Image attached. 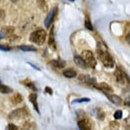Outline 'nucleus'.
Instances as JSON below:
<instances>
[{"instance_id":"nucleus-1","label":"nucleus","mask_w":130,"mask_h":130,"mask_svg":"<svg viewBox=\"0 0 130 130\" xmlns=\"http://www.w3.org/2000/svg\"><path fill=\"white\" fill-rule=\"evenodd\" d=\"M97 53H98V57L100 59L103 66L107 68H112L115 66V62L113 60L112 56L108 51L106 46L105 44H99L98 48L97 49Z\"/></svg>"},{"instance_id":"nucleus-2","label":"nucleus","mask_w":130,"mask_h":130,"mask_svg":"<svg viewBox=\"0 0 130 130\" xmlns=\"http://www.w3.org/2000/svg\"><path fill=\"white\" fill-rule=\"evenodd\" d=\"M46 38V32L44 29H38L31 34L29 36V40L32 43L42 46L44 44Z\"/></svg>"},{"instance_id":"nucleus-3","label":"nucleus","mask_w":130,"mask_h":130,"mask_svg":"<svg viewBox=\"0 0 130 130\" xmlns=\"http://www.w3.org/2000/svg\"><path fill=\"white\" fill-rule=\"evenodd\" d=\"M82 57L84 59V61H85L88 67H90L91 68H95L97 65V61H96L95 58L94 57L93 53H92L91 51L89 50H85L82 52Z\"/></svg>"},{"instance_id":"nucleus-4","label":"nucleus","mask_w":130,"mask_h":130,"mask_svg":"<svg viewBox=\"0 0 130 130\" xmlns=\"http://www.w3.org/2000/svg\"><path fill=\"white\" fill-rule=\"evenodd\" d=\"M29 116L28 110L25 108H20L12 111L8 115L10 120H19L27 117Z\"/></svg>"},{"instance_id":"nucleus-5","label":"nucleus","mask_w":130,"mask_h":130,"mask_svg":"<svg viewBox=\"0 0 130 130\" xmlns=\"http://www.w3.org/2000/svg\"><path fill=\"white\" fill-rule=\"evenodd\" d=\"M78 80L82 83L85 84L87 85L91 86L93 87H95V86L97 85L95 78H93V77H91L89 75H80V76L78 77Z\"/></svg>"},{"instance_id":"nucleus-6","label":"nucleus","mask_w":130,"mask_h":130,"mask_svg":"<svg viewBox=\"0 0 130 130\" xmlns=\"http://www.w3.org/2000/svg\"><path fill=\"white\" fill-rule=\"evenodd\" d=\"M57 8H54L47 14L46 17L44 20V25L47 29H48L50 27V26L51 25V24L54 21V19H55V17L56 16V13H57Z\"/></svg>"},{"instance_id":"nucleus-7","label":"nucleus","mask_w":130,"mask_h":130,"mask_svg":"<svg viewBox=\"0 0 130 130\" xmlns=\"http://www.w3.org/2000/svg\"><path fill=\"white\" fill-rule=\"evenodd\" d=\"M115 79L117 82L119 84H125V78H127V79H129V77L127 76H125V73L123 72V71L119 68L117 67L116 68V70L115 72Z\"/></svg>"},{"instance_id":"nucleus-8","label":"nucleus","mask_w":130,"mask_h":130,"mask_svg":"<svg viewBox=\"0 0 130 130\" xmlns=\"http://www.w3.org/2000/svg\"><path fill=\"white\" fill-rule=\"evenodd\" d=\"M104 94H105V95L106 96L111 102L113 103L114 104H115L116 106H121L123 104V100L119 96L114 95V94H111L110 93H104Z\"/></svg>"},{"instance_id":"nucleus-9","label":"nucleus","mask_w":130,"mask_h":130,"mask_svg":"<svg viewBox=\"0 0 130 130\" xmlns=\"http://www.w3.org/2000/svg\"><path fill=\"white\" fill-rule=\"evenodd\" d=\"M78 127L79 130H91L92 125L89 120L82 119L78 121Z\"/></svg>"},{"instance_id":"nucleus-10","label":"nucleus","mask_w":130,"mask_h":130,"mask_svg":"<svg viewBox=\"0 0 130 130\" xmlns=\"http://www.w3.org/2000/svg\"><path fill=\"white\" fill-rule=\"evenodd\" d=\"M55 27L54 26H52L51 29L50 30L49 34V38H48V44L52 49L55 51L56 50V44H55Z\"/></svg>"},{"instance_id":"nucleus-11","label":"nucleus","mask_w":130,"mask_h":130,"mask_svg":"<svg viewBox=\"0 0 130 130\" xmlns=\"http://www.w3.org/2000/svg\"><path fill=\"white\" fill-rule=\"evenodd\" d=\"M29 100L33 104V106L35 110L40 115V110H39L38 104V101H37L38 100V95L36 93H34L30 94L29 96Z\"/></svg>"},{"instance_id":"nucleus-12","label":"nucleus","mask_w":130,"mask_h":130,"mask_svg":"<svg viewBox=\"0 0 130 130\" xmlns=\"http://www.w3.org/2000/svg\"><path fill=\"white\" fill-rule=\"evenodd\" d=\"M95 88L98 89L100 91H102L103 93H112L114 91V90L112 88V87L109 85H108L107 83H104V82L100 83L99 85H97Z\"/></svg>"},{"instance_id":"nucleus-13","label":"nucleus","mask_w":130,"mask_h":130,"mask_svg":"<svg viewBox=\"0 0 130 130\" xmlns=\"http://www.w3.org/2000/svg\"><path fill=\"white\" fill-rule=\"evenodd\" d=\"M74 61L75 64L77 66L80 68L87 69L88 68V66L87 65L85 61L80 56H75L74 57Z\"/></svg>"},{"instance_id":"nucleus-14","label":"nucleus","mask_w":130,"mask_h":130,"mask_svg":"<svg viewBox=\"0 0 130 130\" xmlns=\"http://www.w3.org/2000/svg\"><path fill=\"white\" fill-rule=\"evenodd\" d=\"M50 64L52 65L53 66L57 68L61 69L63 68L66 65V61L61 59H53L51 61Z\"/></svg>"},{"instance_id":"nucleus-15","label":"nucleus","mask_w":130,"mask_h":130,"mask_svg":"<svg viewBox=\"0 0 130 130\" xmlns=\"http://www.w3.org/2000/svg\"><path fill=\"white\" fill-rule=\"evenodd\" d=\"M98 120H100V121H104L105 119V112L103 110L102 108H96L93 110V115Z\"/></svg>"},{"instance_id":"nucleus-16","label":"nucleus","mask_w":130,"mask_h":130,"mask_svg":"<svg viewBox=\"0 0 130 130\" xmlns=\"http://www.w3.org/2000/svg\"><path fill=\"white\" fill-rule=\"evenodd\" d=\"M63 74L65 77H66L68 78H73L76 76L77 73L72 68H68L65 70L63 72Z\"/></svg>"},{"instance_id":"nucleus-17","label":"nucleus","mask_w":130,"mask_h":130,"mask_svg":"<svg viewBox=\"0 0 130 130\" xmlns=\"http://www.w3.org/2000/svg\"><path fill=\"white\" fill-rule=\"evenodd\" d=\"M17 48L19 50L24 52H36L37 51V48L31 45H20L18 46Z\"/></svg>"},{"instance_id":"nucleus-18","label":"nucleus","mask_w":130,"mask_h":130,"mask_svg":"<svg viewBox=\"0 0 130 130\" xmlns=\"http://www.w3.org/2000/svg\"><path fill=\"white\" fill-rule=\"evenodd\" d=\"M11 100L12 102L14 104H18L21 103L23 100V97L19 93H16L14 94V95L11 98Z\"/></svg>"},{"instance_id":"nucleus-19","label":"nucleus","mask_w":130,"mask_h":130,"mask_svg":"<svg viewBox=\"0 0 130 130\" xmlns=\"http://www.w3.org/2000/svg\"><path fill=\"white\" fill-rule=\"evenodd\" d=\"M13 89L9 86L0 84V93L4 94H9L12 93Z\"/></svg>"},{"instance_id":"nucleus-20","label":"nucleus","mask_w":130,"mask_h":130,"mask_svg":"<svg viewBox=\"0 0 130 130\" xmlns=\"http://www.w3.org/2000/svg\"><path fill=\"white\" fill-rule=\"evenodd\" d=\"M22 83L23 84V85H25L26 87H29V89H31L32 91H38V89H37L36 85H34V83L32 81L27 79L23 81Z\"/></svg>"},{"instance_id":"nucleus-21","label":"nucleus","mask_w":130,"mask_h":130,"mask_svg":"<svg viewBox=\"0 0 130 130\" xmlns=\"http://www.w3.org/2000/svg\"><path fill=\"white\" fill-rule=\"evenodd\" d=\"M37 5L41 10L46 12L48 10V6L45 0H37Z\"/></svg>"},{"instance_id":"nucleus-22","label":"nucleus","mask_w":130,"mask_h":130,"mask_svg":"<svg viewBox=\"0 0 130 130\" xmlns=\"http://www.w3.org/2000/svg\"><path fill=\"white\" fill-rule=\"evenodd\" d=\"M109 127L110 130H119L120 128V123L117 121H112L110 122Z\"/></svg>"},{"instance_id":"nucleus-23","label":"nucleus","mask_w":130,"mask_h":130,"mask_svg":"<svg viewBox=\"0 0 130 130\" xmlns=\"http://www.w3.org/2000/svg\"><path fill=\"white\" fill-rule=\"evenodd\" d=\"M90 101H91V100L89 98H81L75 99V100L72 101L71 103H72V104H80V103L89 102Z\"/></svg>"},{"instance_id":"nucleus-24","label":"nucleus","mask_w":130,"mask_h":130,"mask_svg":"<svg viewBox=\"0 0 130 130\" xmlns=\"http://www.w3.org/2000/svg\"><path fill=\"white\" fill-rule=\"evenodd\" d=\"M85 27L86 29L90 30V31H93V26L92 25L91 22L90 21L89 18L87 17L85 21Z\"/></svg>"},{"instance_id":"nucleus-25","label":"nucleus","mask_w":130,"mask_h":130,"mask_svg":"<svg viewBox=\"0 0 130 130\" xmlns=\"http://www.w3.org/2000/svg\"><path fill=\"white\" fill-rule=\"evenodd\" d=\"M6 130H23L21 127H20L19 126L16 125L13 123H9L7 125Z\"/></svg>"},{"instance_id":"nucleus-26","label":"nucleus","mask_w":130,"mask_h":130,"mask_svg":"<svg viewBox=\"0 0 130 130\" xmlns=\"http://www.w3.org/2000/svg\"><path fill=\"white\" fill-rule=\"evenodd\" d=\"M114 118L116 120H119L122 119L123 117V111L121 110H118L115 112L114 115H113Z\"/></svg>"},{"instance_id":"nucleus-27","label":"nucleus","mask_w":130,"mask_h":130,"mask_svg":"<svg viewBox=\"0 0 130 130\" xmlns=\"http://www.w3.org/2000/svg\"><path fill=\"white\" fill-rule=\"evenodd\" d=\"M10 47L8 46H6V45L0 44V51H10Z\"/></svg>"},{"instance_id":"nucleus-28","label":"nucleus","mask_w":130,"mask_h":130,"mask_svg":"<svg viewBox=\"0 0 130 130\" xmlns=\"http://www.w3.org/2000/svg\"><path fill=\"white\" fill-rule=\"evenodd\" d=\"M45 93H46L49 94V95H52L53 94V89H52L51 88L49 87H45V90H44Z\"/></svg>"},{"instance_id":"nucleus-29","label":"nucleus","mask_w":130,"mask_h":130,"mask_svg":"<svg viewBox=\"0 0 130 130\" xmlns=\"http://www.w3.org/2000/svg\"><path fill=\"white\" fill-rule=\"evenodd\" d=\"M27 63L28 64H29L30 66H31L32 67V68H34L35 69V70H40V69L38 67H37L36 66V65H34V64H33V63H30V62H27Z\"/></svg>"},{"instance_id":"nucleus-30","label":"nucleus","mask_w":130,"mask_h":130,"mask_svg":"<svg viewBox=\"0 0 130 130\" xmlns=\"http://www.w3.org/2000/svg\"><path fill=\"white\" fill-rule=\"evenodd\" d=\"M125 104L128 106H129L130 105V102H129V97H128L127 98H126L125 102Z\"/></svg>"},{"instance_id":"nucleus-31","label":"nucleus","mask_w":130,"mask_h":130,"mask_svg":"<svg viewBox=\"0 0 130 130\" xmlns=\"http://www.w3.org/2000/svg\"><path fill=\"white\" fill-rule=\"evenodd\" d=\"M5 36H6V34H5L4 32L0 31V40L4 38Z\"/></svg>"},{"instance_id":"nucleus-32","label":"nucleus","mask_w":130,"mask_h":130,"mask_svg":"<svg viewBox=\"0 0 130 130\" xmlns=\"http://www.w3.org/2000/svg\"><path fill=\"white\" fill-rule=\"evenodd\" d=\"M126 41L127 42V43L129 44H130V34L129 33L127 34V36H126Z\"/></svg>"},{"instance_id":"nucleus-33","label":"nucleus","mask_w":130,"mask_h":130,"mask_svg":"<svg viewBox=\"0 0 130 130\" xmlns=\"http://www.w3.org/2000/svg\"><path fill=\"white\" fill-rule=\"evenodd\" d=\"M4 11L0 10V19H1V18L2 17H4Z\"/></svg>"},{"instance_id":"nucleus-34","label":"nucleus","mask_w":130,"mask_h":130,"mask_svg":"<svg viewBox=\"0 0 130 130\" xmlns=\"http://www.w3.org/2000/svg\"><path fill=\"white\" fill-rule=\"evenodd\" d=\"M10 1L11 2H12V3H17L19 0H10Z\"/></svg>"},{"instance_id":"nucleus-35","label":"nucleus","mask_w":130,"mask_h":130,"mask_svg":"<svg viewBox=\"0 0 130 130\" xmlns=\"http://www.w3.org/2000/svg\"><path fill=\"white\" fill-rule=\"evenodd\" d=\"M69 1H70V2H74L75 0H69Z\"/></svg>"},{"instance_id":"nucleus-36","label":"nucleus","mask_w":130,"mask_h":130,"mask_svg":"<svg viewBox=\"0 0 130 130\" xmlns=\"http://www.w3.org/2000/svg\"><path fill=\"white\" fill-rule=\"evenodd\" d=\"M2 2V0H0V2Z\"/></svg>"},{"instance_id":"nucleus-37","label":"nucleus","mask_w":130,"mask_h":130,"mask_svg":"<svg viewBox=\"0 0 130 130\" xmlns=\"http://www.w3.org/2000/svg\"><path fill=\"white\" fill-rule=\"evenodd\" d=\"M0 84H1V81H0Z\"/></svg>"}]
</instances>
